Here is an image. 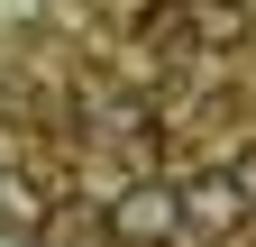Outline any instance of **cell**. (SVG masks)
Returning <instances> with one entry per match:
<instances>
[{
  "mask_svg": "<svg viewBox=\"0 0 256 247\" xmlns=\"http://www.w3.org/2000/svg\"><path fill=\"white\" fill-rule=\"evenodd\" d=\"M174 229H183V192L174 183L138 174V183L110 192V247H146V238H174Z\"/></svg>",
  "mask_w": 256,
  "mask_h": 247,
  "instance_id": "6da1fadb",
  "label": "cell"
},
{
  "mask_svg": "<svg viewBox=\"0 0 256 247\" xmlns=\"http://www.w3.org/2000/svg\"><path fill=\"white\" fill-rule=\"evenodd\" d=\"M128 46H138L146 64H183V55H202V18L174 10V0H146V10L128 18Z\"/></svg>",
  "mask_w": 256,
  "mask_h": 247,
  "instance_id": "7a4b0ae2",
  "label": "cell"
},
{
  "mask_svg": "<svg viewBox=\"0 0 256 247\" xmlns=\"http://www.w3.org/2000/svg\"><path fill=\"white\" fill-rule=\"evenodd\" d=\"M183 220H192V229H210V238H229V229L247 220V202H238L229 165H210V174H192V183H183Z\"/></svg>",
  "mask_w": 256,
  "mask_h": 247,
  "instance_id": "3957f363",
  "label": "cell"
},
{
  "mask_svg": "<svg viewBox=\"0 0 256 247\" xmlns=\"http://www.w3.org/2000/svg\"><path fill=\"white\" fill-rule=\"evenodd\" d=\"M0 220H10V229H28V238H37V229L55 220V192H46V183H37V174H0Z\"/></svg>",
  "mask_w": 256,
  "mask_h": 247,
  "instance_id": "277c9868",
  "label": "cell"
},
{
  "mask_svg": "<svg viewBox=\"0 0 256 247\" xmlns=\"http://www.w3.org/2000/svg\"><path fill=\"white\" fill-rule=\"evenodd\" d=\"M192 18H202V55H238L247 46V10L238 0H202Z\"/></svg>",
  "mask_w": 256,
  "mask_h": 247,
  "instance_id": "5b68a950",
  "label": "cell"
},
{
  "mask_svg": "<svg viewBox=\"0 0 256 247\" xmlns=\"http://www.w3.org/2000/svg\"><path fill=\"white\" fill-rule=\"evenodd\" d=\"M229 183H238V202L256 210V138H247V146H229Z\"/></svg>",
  "mask_w": 256,
  "mask_h": 247,
  "instance_id": "8992f818",
  "label": "cell"
},
{
  "mask_svg": "<svg viewBox=\"0 0 256 247\" xmlns=\"http://www.w3.org/2000/svg\"><path fill=\"white\" fill-rule=\"evenodd\" d=\"M0 247H37V238H28V229H0Z\"/></svg>",
  "mask_w": 256,
  "mask_h": 247,
  "instance_id": "52a82bcc",
  "label": "cell"
},
{
  "mask_svg": "<svg viewBox=\"0 0 256 247\" xmlns=\"http://www.w3.org/2000/svg\"><path fill=\"white\" fill-rule=\"evenodd\" d=\"M146 247H174V238H146Z\"/></svg>",
  "mask_w": 256,
  "mask_h": 247,
  "instance_id": "ba28073f",
  "label": "cell"
},
{
  "mask_svg": "<svg viewBox=\"0 0 256 247\" xmlns=\"http://www.w3.org/2000/svg\"><path fill=\"white\" fill-rule=\"evenodd\" d=\"M0 174H10V165H0Z\"/></svg>",
  "mask_w": 256,
  "mask_h": 247,
  "instance_id": "9c48e42d",
  "label": "cell"
}]
</instances>
